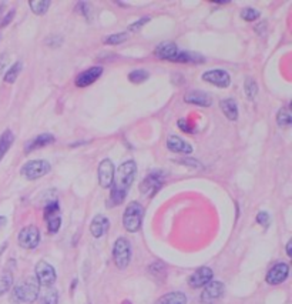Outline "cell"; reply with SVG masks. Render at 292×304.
<instances>
[{
  "label": "cell",
  "mask_w": 292,
  "mask_h": 304,
  "mask_svg": "<svg viewBox=\"0 0 292 304\" xmlns=\"http://www.w3.org/2000/svg\"><path fill=\"white\" fill-rule=\"evenodd\" d=\"M135 174H137V166L133 160L124 161L118 167L117 173L114 174L113 185H111V196H110L111 206H117L124 202L125 196L135 178Z\"/></svg>",
  "instance_id": "cell-1"
},
{
  "label": "cell",
  "mask_w": 292,
  "mask_h": 304,
  "mask_svg": "<svg viewBox=\"0 0 292 304\" xmlns=\"http://www.w3.org/2000/svg\"><path fill=\"white\" fill-rule=\"evenodd\" d=\"M40 294V284L34 276L26 277L13 290V297L20 303H34Z\"/></svg>",
  "instance_id": "cell-2"
},
{
  "label": "cell",
  "mask_w": 292,
  "mask_h": 304,
  "mask_svg": "<svg viewBox=\"0 0 292 304\" xmlns=\"http://www.w3.org/2000/svg\"><path fill=\"white\" fill-rule=\"evenodd\" d=\"M142 217H144V209L138 202H131L125 207L124 216H123V224L124 228L130 233H135L141 228Z\"/></svg>",
  "instance_id": "cell-3"
},
{
  "label": "cell",
  "mask_w": 292,
  "mask_h": 304,
  "mask_svg": "<svg viewBox=\"0 0 292 304\" xmlns=\"http://www.w3.org/2000/svg\"><path fill=\"white\" fill-rule=\"evenodd\" d=\"M113 259L118 269L124 270L131 260V246L124 237H118L113 247Z\"/></svg>",
  "instance_id": "cell-4"
},
{
  "label": "cell",
  "mask_w": 292,
  "mask_h": 304,
  "mask_svg": "<svg viewBox=\"0 0 292 304\" xmlns=\"http://www.w3.org/2000/svg\"><path fill=\"white\" fill-rule=\"evenodd\" d=\"M49 171H50V164L46 160H32L26 163L20 173L27 180H37L46 176Z\"/></svg>",
  "instance_id": "cell-5"
},
{
  "label": "cell",
  "mask_w": 292,
  "mask_h": 304,
  "mask_svg": "<svg viewBox=\"0 0 292 304\" xmlns=\"http://www.w3.org/2000/svg\"><path fill=\"white\" fill-rule=\"evenodd\" d=\"M17 243L26 250H33L40 243V231L36 226H26L17 236Z\"/></svg>",
  "instance_id": "cell-6"
},
{
  "label": "cell",
  "mask_w": 292,
  "mask_h": 304,
  "mask_svg": "<svg viewBox=\"0 0 292 304\" xmlns=\"http://www.w3.org/2000/svg\"><path fill=\"white\" fill-rule=\"evenodd\" d=\"M36 280L39 281V284L43 286V287H50L54 284V281L57 279V276H56V270H54V267L49 264L47 262H39L36 264Z\"/></svg>",
  "instance_id": "cell-7"
},
{
  "label": "cell",
  "mask_w": 292,
  "mask_h": 304,
  "mask_svg": "<svg viewBox=\"0 0 292 304\" xmlns=\"http://www.w3.org/2000/svg\"><path fill=\"white\" fill-rule=\"evenodd\" d=\"M44 220L50 233H57L61 219H60V207L57 202H50L44 207Z\"/></svg>",
  "instance_id": "cell-8"
},
{
  "label": "cell",
  "mask_w": 292,
  "mask_h": 304,
  "mask_svg": "<svg viewBox=\"0 0 292 304\" xmlns=\"http://www.w3.org/2000/svg\"><path fill=\"white\" fill-rule=\"evenodd\" d=\"M204 290L201 293V303L211 304L224 294V284L221 281H209L207 286H204Z\"/></svg>",
  "instance_id": "cell-9"
},
{
  "label": "cell",
  "mask_w": 292,
  "mask_h": 304,
  "mask_svg": "<svg viewBox=\"0 0 292 304\" xmlns=\"http://www.w3.org/2000/svg\"><path fill=\"white\" fill-rule=\"evenodd\" d=\"M202 80H205L209 85L217 86V87H221V89H226L230 86L231 83V77L227 73L226 70H221V69H217V70H208L202 75Z\"/></svg>",
  "instance_id": "cell-10"
},
{
  "label": "cell",
  "mask_w": 292,
  "mask_h": 304,
  "mask_svg": "<svg viewBox=\"0 0 292 304\" xmlns=\"http://www.w3.org/2000/svg\"><path fill=\"white\" fill-rule=\"evenodd\" d=\"M114 174H116V170H114L113 161L109 160V159H104L99 166V183H100V186L103 189L111 187L113 180H114Z\"/></svg>",
  "instance_id": "cell-11"
},
{
  "label": "cell",
  "mask_w": 292,
  "mask_h": 304,
  "mask_svg": "<svg viewBox=\"0 0 292 304\" xmlns=\"http://www.w3.org/2000/svg\"><path fill=\"white\" fill-rule=\"evenodd\" d=\"M212 276L214 273L209 267H200L198 270H195L190 276L188 279V284L191 286L192 288H200L207 286L209 281H212Z\"/></svg>",
  "instance_id": "cell-12"
},
{
  "label": "cell",
  "mask_w": 292,
  "mask_h": 304,
  "mask_svg": "<svg viewBox=\"0 0 292 304\" xmlns=\"http://www.w3.org/2000/svg\"><path fill=\"white\" fill-rule=\"evenodd\" d=\"M288 274H289V266L285 264V263H278L271 270L268 271L267 279L265 280H267L268 284L275 286V284L284 283L286 277H288Z\"/></svg>",
  "instance_id": "cell-13"
},
{
  "label": "cell",
  "mask_w": 292,
  "mask_h": 304,
  "mask_svg": "<svg viewBox=\"0 0 292 304\" xmlns=\"http://www.w3.org/2000/svg\"><path fill=\"white\" fill-rule=\"evenodd\" d=\"M163 186V176H161V173H151L147 176V178L144 180L141 183V186H140V192H141L142 195H147V196H153L156 195L157 192H159L160 187Z\"/></svg>",
  "instance_id": "cell-14"
},
{
  "label": "cell",
  "mask_w": 292,
  "mask_h": 304,
  "mask_svg": "<svg viewBox=\"0 0 292 304\" xmlns=\"http://www.w3.org/2000/svg\"><path fill=\"white\" fill-rule=\"evenodd\" d=\"M101 75H103V69L100 66H93V68L82 72L79 76L76 77V86L77 87H87V86L93 85Z\"/></svg>",
  "instance_id": "cell-15"
},
{
  "label": "cell",
  "mask_w": 292,
  "mask_h": 304,
  "mask_svg": "<svg viewBox=\"0 0 292 304\" xmlns=\"http://www.w3.org/2000/svg\"><path fill=\"white\" fill-rule=\"evenodd\" d=\"M178 53H180V49L173 42L160 43L159 46H157V49H156V56L159 59L170 60V62H175Z\"/></svg>",
  "instance_id": "cell-16"
},
{
  "label": "cell",
  "mask_w": 292,
  "mask_h": 304,
  "mask_svg": "<svg viewBox=\"0 0 292 304\" xmlns=\"http://www.w3.org/2000/svg\"><path fill=\"white\" fill-rule=\"evenodd\" d=\"M184 100L190 104H197V106H202V107H208L212 103V97L205 92H200V90H192L184 96Z\"/></svg>",
  "instance_id": "cell-17"
},
{
  "label": "cell",
  "mask_w": 292,
  "mask_h": 304,
  "mask_svg": "<svg viewBox=\"0 0 292 304\" xmlns=\"http://www.w3.org/2000/svg\"><path fill=\"white\" fill-rule=\"evenodd\" d=\"M167 147L174 153H183V154H190L192 152V146L184 142L181 137L177 136H170L167 140Z\"/></svg>",
  "instance_id": "cell-18"
},
{
  "label": "cell",
  "mask_w": 292,
  "mask_h": 304,
  "mask_svg": "<svg viewBox=\"0 0 292 304\" xmlns=\"http://www.w3.org/2000/svg\"><path fill=\"white\" fill-rule=\"evenodd\" d=\"M54 136L53 135H40L36 136L33 140L27 142L25 146V153H30L36 150V149H40V147H44V146H49V144L54 143Z\"/></svg>",
  "instance_id": "cell-19"
},
{
  "label": "cell",
  "mask_w": 292,
  "mask_h": 304,
  "mask_svg": "<svg viewBox=\"0 0 292 304\" xmlns=\"http://www.w3.org/2000/svg\"><path fill=\"white\" fill-rule=\"evenodd\" d=\"M110 227V221L107 217L104 216H96L93 219L92 224H90V231H92L93 237L96 238H100Z\"/></svg>",
  "instance_id": "cell-20"
},
{
  "label": "cell",
  "mask_w": 292,
  "mask_h": 304,
  "mask_svg": "<svg viewBox=\"0 0 292 304\" xmlns=\"http://www.w3.org/2000/svg\"><path fill=\"white\" fill-rule=\"evenodd\" d=\"M221 106V110L224 111V114L227 116L228 120L231 121H235L238 118V107H237V103L233 100V99H226L220 103Z\"/></svg>",
  "instance_id": "cell-21"
},
{
  "label": "cell",
  "mask_w": 292,
  "mask_h": 304,
  "mask_svg": "<svg viewBox=\"0 0 292 304\" xmlns=\"http://www.w3.org/2000/svg\"><path fill=\"white\" fill-rule=\"evenodd\" d=\"M187 303V297L181 291H173L168 293L166 296H163L156 304H185Z\"/></svg>",
  "instance_id": "cell-22"
},
{
  "label": "cell",
  "mask_w": 292,
  "mask_h": 304,
  "mask_svg": "<svg viewBox=\"0 0 292 304\" xmlns=\"http://www.w3.org/2000/svg\"><path fill=\"white\" fill-rule=\"evenodd\" d=\"M13 140H15V136L10 130H6L3 132V135L0 136V160L5 157V154L8 153V150L10 149V146L13 144Z\"/></svg>",
  "instance_id": "cell-23"
},
{
  "label": "cell",
  "mask_w": 292,
  "mask_h": 304,
  "mask_svg": "<svg viewBox=\"0 0 292 304\" xmlns=\"http://www.w3.org/2000/svg\"><path fill=\"white\" fill-rule=\"evenodd\" d=\"M12 286H13V274L8 270L3 271L0 274V296L6 294Z\"/></svg>",
  "instance_id": "cell-24"
},
{
  "label": "cell",
  "mask_w": 292,
  "mask_h": 304,
  "mask_svg": "<svg viewBox=\"0 0 292 304\" xmlns=\"http://www.w3.org/2000/svg\"><path fill=\"white\" fill-rule=\"evenodd\" d=\"M58 303V293L56 288L46 287L44 293L39 300V304H57Z\"/></svg>",
  "instance_id": "cell-25"
},
{
  "label": "cell",
  "mask_w": 292,
  "mask_h": 304,
  "mask_svg": "<svg viewBox=\"0 0 292 304\" xmlns=\"http://www.w3.org/2000/svg\"><path fill=\"white\" fill-rule=\"evenodd\" d=\"M29 6L33 10L34 15H44L47 12V9L50 8V2L49 0H36V2H30Z\"/></svg>",
  "instance_id": "cell-26"
},
{
  "label": "cell",
  "mask_w": 292,
  "mask_h": 304,
  "mask_svg": "<svg viewBox=\"0 0 292 304\" xmlns=\"http://www.w3.org/2000/svg\"><path fill=\"white\" fill-rule=\"evenodd\" d=\"M20 70H22V63L17 62V63H15L12 68L9 69L8 73L5 75V82L6 83H15L17 76H19V73H20Z\"/></svg>",
  "instance_id": "cell-27"
},
{
  "label": "cell",
  "mask_w": 292,
  "mask_h": 304,
  "mask_svg": "<svg viewBox=\"0 0 292 304\" xmlns=\"http://www.w3.org/2000/svg\"><path fill=\"white\" fill-rule=\"evenodd\" d=\"M149 72H145V70H142V69H138V70H134L131 72L130 75H128V80L131 82V83H142V82H145L147 79H149Z\"/></svg>",
  "instance_id": "cell-28"
},
{
  "label": "cell",
  "mask_w": 292,
  "mask_h": 304,
  "mask_svg": "<svg viewBox=\"0 0 292 304\" xmlns=\"http://www.w3.org/2000/svg\"><path fill=\"white\" fill-rule=\"evenodd\" d=\"M244 89H245V94H247V97L250 100L255 99V96L258 93V86H257L254 79H247L245 83H244Z\"/></svg>",
  "instance_id": "cell-29"
},
{
  "label": "cell",
  "mask_w": 292,
  "mask_h": 304,
  "mask_svg": "<svg viewBox=\"0 0 292 304\" xmlns=\"http://www.w3.org/2000/svg\"><path fill=\"white\" fill-rule=\"evenodd\" d=\"M276 123L279 127L291 126V114L286 109H281L276 114Z\"/></svg>",
  "instance_id": "cell-30"
},
{
  "label": "cell",
  "mask_w": 292,
  "mask_h": 304,
  "mask_svg": "<svg viewBox=\"0 0 292 304\" xmlns=\"http://www.w3.org/2000/svg\"><path fill=\"white\" fill-rule=\"evenodd\" d=\"M241 17L244 20H247V22H254V20H257L259 17V12L252 8H247L241 12Z\"/></svg>",
  "instance_id": "cell-31"
},
{
  "label": "cell",
  "mask_w": 292,
  "mask_h": 304,
  "mask_svg": "<svg viewBox=\"0 0 292 304\" xmlns=\"http://www.w3.org/2000/svg\"><path fill=\"white\" fill-rule=\"evenodd\" d=\"M127 40V34L125 33H114L110 34L109 37L104 39V43L106 44H120Z\"/></svg>",
  "instance_id": "cell-32"
},
{
  "label": "cell",
  "mask_w": 292,
  "mask_h": 304,
  "mask_svg": "<svg viewBox=\"0 0 292 304\" xmlns=\"http://www.w3.org/2000/svg\"><path fill=\"white\" fill-rule=\"evenodd\" d=\"M257 223L261 224V226H264V227H268V224H269V214L265 213V211L258 213V216H257Z\"/></svg>",
  "instance_id": "cell-33"
},
{
  "label": "cell",
  "mask_w": 292,
  "mask_h": 304,
  "mask_svg": "<svg viewBox=\"0 0 292 304\" xmlns=\"http://www.w3.org/2000/svg\"><path fill=\"white\" fill-rule=\"evenodd\" d=\"M150 20V17H144V19H140L138 22H135V23H133V25L128 27V30H131V32H138L140 30V27H141L142 25H145L147 22Z\"/></svg>",
  "instance_id": "cell-34"
},
{
  "label": "cell",
  "mask_w": 292,
  "mask_h": 304,
  "mask_svg": "<svg viewBox=\"0 0 292 304\" xmlns=\"http://www.w3.org/2000/svg\"><path fill=\"white\" fill-rule=\"evenodd\" d=\"M178 127L185 132V133H194V129L191 127V125L187 121V120H178Z\"/></svg>",
  "instance_id": "cell-35"
},
{
  "label": "cell",
  "mask_w": 292,
  "mask_h": 304,
  "mask_svg": "<svg viewBox=\"0 0 292 304\" xmlns=\"http://www.w3.org/2000/svg\"><path fill=\"white\" fill-rule=\"evenodd\" d=\"M8 60L9 57L6 53H2V54H0V73L6 69V66H8Z\"/></svg>",
  "instance_id": "cell-36"
},
{
  "label": "cell",
  "mask_w": 292,
  "mask_h": 304,
  "mask_svg": "<svg viewBox=\"0 0 292 304\" xmlns=\"http://www.w3.org/2000/svg\"><path fill=\"white\" fill-rule=\"evenodd\" d=\"M13 16H15V10H10V12H9V16L5 17V20H3V23H2V26L9 25V23H10V20L13 19Z\"/></svg>",
  "instance_id": "cell-37"
},
{
  "label": "cell",
  "mask_w": 292,
  "mask_h": 304,
  "mask_svg": "<svg viewBox=\"0 0 292 304\" xmlns=\"http://www.w3.org/2000/svg\"><path fill=\"white\" fill-rule=\"evenodd\" d=\"M286 254H288V257L292 256V241H288V245H286Z\"/></svg>",
  "instance_id": "cell-38"
},
{
  "label": "cell",
  "mask_w": 292,
  "mask_h": 304,
  "mask_svg": "<svg viewBox=\"0 0 292 304\" xmlns=\"http://www.w3.org/2000/svg\"><path fill=\"white\" fill-rule=\"evenodd\" d=\"M6 221H8V220H6V217L0 216V228H2L3 226H5V224H6Z\"/></svg>",
  "instance_id": "cell-39"
}]
</instances>
